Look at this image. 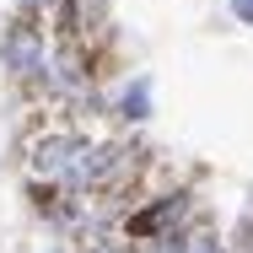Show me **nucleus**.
<instances>
[{"label": "nucleus", "instance_id": "f257e3e1", "mask_svg": "<svg viewBox=\"0 0 253 253\" xmlns=\"http://www.w3.org/2000/svg\"><path fill=\"white\" fill-rule=\"evenodd\" d=\"M92 162H97V146H86L81 135H43L33 146V172H43L49 183H65V189H86Z\"/></svg>", "mask_w": 253, "mask_h": 253}, {"label": "nucleus", "instance_id": "f03ea898", "mask_svg": "<svg viewBox=\"0 0 253 253\" xmlns=\"http://www.w3.org/2000/svg\"><path fill=\"white\" fill-rule=\"evenodd\" d=\"M0 59H5V70H16V76H38V70L49 65L43 33H38L33 22H11L5 38H0Z\"/></svg>", "mask_w": 253, "mask_h": 253}, {"label": "nucleus", "instance_id": "7ed1b4c3", "mask_svg": "<svg viewBox=\"0 0 253 253\" xmlns=\"http://www.w3.org/2000/svg\"><path fill=\"white\" fill-rule=\"evenodd\" d=\"M183 215V194H167V200H156L151 210H140V215H129V237H162V226L167 221H178Z\"/></svg>", "mask_w": 253, "mask_h": 253}, {"label": "nucleus", "instance_id": "20e7f679", "mask_svg": "<svg viewBox=\"0 0 253 253\" xmlns=\"http://www.w3.org/2000/svg\"><path fill=\"white\" fill-rule=\"evenodd\" d=\"M119 113H124V119H146V113H151V81H146V76L119 97Z\"/></svg>", "mask_w": 253, "mask_h": 253}, {"label": "nucleus", "instance_id": "39448f33", "mask_svg": "<svg viewBox=\"0 0 253 253\" xmlns=\"http://www.w3.org/2000/svg\"><path fill=\"white\" fill-rule=\"evenodd\" d=\"M183 243H189V237H178V232H162V237H151V243H146V253H183Z\"/></svg>", "mask_w": 253, "mask_h": 253}, {"label": "nucleus", "instance_id": "423d86ee", "mask_svg": "<svg viewBox=\"0 0 253 253\" xmlns=\"http://www.w3.org/2000/svg\"><path fill=\"white\" fill-rule=\"evenodd\" d=\"M183 253H221V237H215V232H194V237L183 243Z\"/></svg>", "mask_w": 253, "mask_h": 253}, {"label": "nucleus", "instance_id": "0eeeda50", "mask_svg": "<svg viewBox=\"0 0 253 253\" xmlns=\"http://www.w3.org/2000/svg\"><path fill=\"white\" fill-rule=\"evenodd\" d=\"M232 16L237 22H253V0H232Z\"/></svg>", "mask_w": 253, "mask_h": 253}, {"label": "nucleus", "instance_id": "6e6552de", "mask_svg": "<svg viewBox=\"0 0 253 253\" xmlns=\"http://www.w3.org/2000/svg\"><path fill=\"white\" fill-rule=\"evenodd\" d=\"M86 253H129V248H124V243H92Z\"/></svg>", "mask_w": 253, "mask_h": 253}]
</instances>
